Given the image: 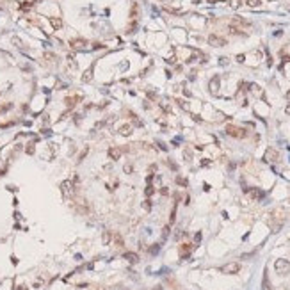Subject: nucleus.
Returning <instances> with one entry per match:
<instances>
[{"mask_svg": "<svg viewBox=\"0 0 290 290\" xmlns=\"http://www.w3.org/2000/svg\"><path fill=\"white\" fill-rule=\"evenodd\" d=\"M226 134L233 139H244L247 137V130L246 128H240V126H235V125H228L226 126Z\"/></svg>", "mask_w": 290, "mask_h": 290, "instance_id": "obj_1", "label": "nucleus"}, {"mask_svg": "<svg viewBox=\"0 0 290 290\" xmlns=\"http://www.w3.org/2000/svg\"><path fill=\"white\" fill-rule=\"evenodd\" d=\"M274 269H276V272H278L279 276H287V274H288V271H290L288 260H283V258L276 260V262H274Z\"/></svg>", "mask_w": 290, "mask_h": 290, "instance_id": "obj_2", "label": "nucleus"}, {"mask_svg": "<svg viewBox=\"0 0 290 290\" xmlns=\"http://www.w3.org/2000/svg\"><path fill=\"white\" fill-rule=\"evenodd\" d=\"M239 271H240V263L239 262H230V263H226V265L221 267V272L223 274H237Z\"/></svg>", "mask_w": 290, "mask_h": 290, "instance_id": "obj_3", "label": "nucleus"}, {"mask_svg": "<svg viewBox=\"0 0 290 290\" xmlns=\"http://www.w3.org/2000/svg\"><path fill=\"white\" fill-rule=\"evenodd\" d=\"M61 191H62V194L64 196H73L75 194V185H73V182L71 180H64L62 183H61Z\"/></svg>", "mask_w": 290, "mask_h": 290, "instance_id": "obj_4", "label": "nucleus"}, {"mask_svg": "<svg viewBox=\"0 0 290 290\" xmlns=\"http://www.w3.org/2000/svg\"><path fill=\"white\" fill-rule=\"evenodd\" d=\"M208 43L212 45V46H217V48H219V46H224L226 45V39L217 36V34H210V36H208Z\"/></svg>", "mask_w": 290, "mask_h": 290, "instance_id": "obj_5", "label": "nucleus"}, {"mask_svg": "<svg viewBox=\"0 0 290 290\" xmlns=\"http://www.w3.org/2000/svg\"><path fill=\"white\" fill-rule=\"evenodd\" d=\"M219 84H221V78L219 77H214L210 82H208V89H210V93L214 96H217L219 94Z\"/></svg>", "mask_w": 290, "mask_h": 290, "instance_id": "obj_6", "label": "nucleus"}, {"mask_svg": "<svg viewBox=\"0 0 290 290\" xmlns=\"http://www.w3.org/2000/svg\"><path fill=\"white\" fill-rule=\"evenodd\" d=\"M278 159H279V153L274 148H269L267 151H265V155H263V160H265V162H276Z\"/></svg>", "mask_w": 290, "mask_h": 290, "instance_id": "obj_7", "label": "nucleus"}, {"mask_svg": "<svg viewBox=\"0 0 290 290\" xmlns=\"http://www.w3.org/2000/svg\"><path fill=\"white\" fill-rule=\"evenodd\" d=\"M107 155H109V159H110V160H119V159H121V155H123V150L118 148V146H112V148H109Z\"/></svg>", "mask_w": 290, "mask_h": 290, "instance_id": "obj_8", "label": "nucleus"}, {"mask_svg": "<svg viewBox=\"0 0 290 290\" xmlns=\"http://www.w3.org/2000/svg\"><path fill=\"white\" fill-rule=\"evenodd\" d=\"M86 45H87V41L82 39V38H77V39H71V41H70V46L73 50H82Z\"/></svg>", "mask_w": 290, "mask_h": 290, "instance_id": "obj_9", "label": "nucleus"}, {"mask_svg": "<svg viewBox=\"0 0 290 290\" xmlns=\"http://www.w3.org/2000/svg\"><path fill=\"white\" fill-rule=\"evenodd\" d=\"M132 130H134V126H132L130 123H123V125L118 128V134H119V135L128 137V135H132Z\"/></svg>", "mask_w": 290, "mask_h": 290, "instance_id": "obj_10", "label": "nucleus"}, {"mask_svg": "<svg viewBox=\"0 0 290 290\" xmlns=\"http://www.w3.org/2000/svg\"><path fill=\"white\" fill-rule=\"evenodd\" d=\"M231 25H233V27H251V23L247 22V20H244V18H240V16L233 18V20H231Z\"/></svg>", "mask_w": 290, "mask_h": 290, "instance_id": "obj_11", "label": "nucleus"}, {"mask_svg": "<svg viewBox=\"0 0 290 290\" xmlns=\"http://www.w3.org/2000/svg\"><path fill=\"white\" fill-rule=\"evenodd\" d=\"M194 247H196V246H192V244H182V246H180V256L187 258V256H189V253H191Z\"/></svg>", "mask_w": 290, "mask_h": 290, "instance_id": "obj_12", "label": "nucleus"}, {"mask_svg": "<svg viewBox=\"0 0 290 290\" xmlns=\"http://www.w3.org/2000/svg\"><path fill=\"white\" fill-rule=\"evenodd\" d=\"M77 102H80V96H78V94H75V96H68V98L64 100V103H66L68 109H73V107L77 105Z\"/></svg>", "mask_w": 290, "mask_h": 290, "instance_id": "obj_13", "label": "nucleus"}, {"mask_svg": "<svg viewBox=\"0 0 290 290\" xmlns=\"http://www.w3.org/2000/svg\"><path fill=\"white\" fill-rule=\"evenodd\" d=\"M123 258H125V260H128L130 263H137V262H139V255H137V253H134V251L123 253Z\"/></svg>", "mask_w": 290, "mask_h": 290, "instance_id": "obj_14", "label": "nucleus"}, {"mask_svg": "<svg viewBox=\"0 0 290 290\" xmlns=\"http://www.w3.org/2000/svg\"><path fill=\"white\" fill-rule=\"evenodd\" d=\"M112 240H114L116 247H123V246H125V240H123V237H121L119 233H114V235H112Z\"/></svg>", "mask_w": 290, "mask_h": 290, "instance_id": "obj_15", "label": "nucleus"}, {"mask_svg": "<svg viewBox=\"0 0 290 290\" xmlns=\"http://www.w3.org/2000/svg\"><path fill=\"white\" fill-rule=\"evenodd\" d=\"M50 25L57 30V29L62 27V20H61V18H50Z\"/></svg>", "mask_w": 290, "mask_h": 290, "instance_id": "obj_16", "label": "nucleus"}, {"mask_svg": "<svg viewBox=\"0 0 290 290\" xmlns=\"http://www.w3.org/2000/svg\"><path fill=\"white\" fill-rule=\"evenodd\" d=\"M249 194H251L253 199H262V198H263V192L258 191V189H251V191H249Z\"/></svg>", "mask_w": 290, "mask_h": 290, "instance_id": "obj_17", "label": "nucleus"}, {"mask_svg": "<svg viewBox=\"0 0 290 290\" xmlns=\"http://www.w3.org/2000/svg\"><path fill=\"white\" fill-rule=\"evenodd\" d=\"M45 281H46V279L43 278V276H41V278H36L34 279V288H43V285H45Z\"/></svg>", "mask_w": 290, "mask_h": 290, "instance_id": "obj_18", "label": "nucleus"}, {"mask_svg": "<svg viewBox=\"0 0 290 290\" xmlns=\"http://www.w3.org/2000/svg\"><path fill=\"white\" fill-rule=\"evenodd\" d=\"M91 75H93V70L89 68V70L84 71V75H82V82H89L91 80Z\"/></svg>", "mask_w": 290, "mask_h": 290, "instance_id": "obj_19", "label": "nucleus"}, {"mask_svg": "<svg viewBox=\"0 0 290 290\" xmlns=\"http://www.w3.org/2000/svg\"><path fill=\"white\" fill-rule=\"evenodd\" d=\"M110 242H112V233H110V231H103V244L107 246Z\"/></svg>", "mask_w": 290, "mask_h": 290, "instance_id": "obj_20", "label": "nucleus"}, {"mask_svg": "<svg viewBox=\"0 0 290 290\" xmlns=\"http://www.w3.org/2000/svg\"><path fill=\"white\" fill-rule=\"evenodd\" d=\"M153 192H155V189H153V185H148L146 187V189H144V194H146V196H153Z\"/></svg>", "mask_w": 290, "mask_h": 290, "instance_id": "obj_21", "label": "nucleus"}, {"mask_svg": "<svg viewBox=\"0 0 290 290\" xmlns=\"http://www.w3.org/2000/svg\"><path fill=\"white\" fill-rule=\"evenodd\" d=\"M230 6L233 7V9H237V7L242 6V0H230Z\"/></svg>", "mask_w": 290, "mask_h": 290, "instance_id": "obj_22", "label": "nucleus"}, {"mask_svg": "<svg viewBox=\"0 0 290 290\" xmlns=\"http://www.w3.org/2000/svg\"><path fill=\"white\" fill-rule=\"evenodd\" d=\"M176 183L182 185V187H187V180H185V178H182V176H176Z\"/></svg>", "mask_w": 290, "mask_h": 290, "instance_id": "obj_23", "label": "nucleus"}, {"mask_svg": "<svg viewBox=\"0 0 290 290\" xmlns=\"http://www.w3.org/2000/svg\"><path fill=\"white\" fill-rule=\"evenodd\" d=\"M175 217H176V205L173 207V210H171V217H169V224H173L175 223Z\"/></svg>", "mask_w": 290, "mask_h": 290, "instance_id": "obj_24", "label": "nucleus"}, {"mask_svg": "<svg viewBox=\"0 0 290 290\" xmlns=\"http://www.w3.org/2000/svg\"><path fill=\"white\" fill-rule=\"evenodd\" d=\"M159 249H160L159 244H153V247H150V253H151V255H157V253H159Z\"/></svg>", "mask_w": 290, "mask_h": 290, "instance_id": "obj_25", "label": "nucleus"}, {"mask_svg": "<svg viewBox=\"0 0 290 290\" xmlns=\"http://www.w3.org/2000/svg\"><path fill=\"white\" fill-rule=\"evenodd\" d=\"M247 6H249V7H256V6H260V0H247Z\"/></svg>", "mask_w": 290, "mask_h": 290, "instance_id": "obj_26", "label": "nucleus"}, {"mask_svg": "<svg viewBox=\"0 0 290 290\" xmlns=\"http://www.w3.org/2000/svg\"><path fill=\"white\" fill-rule=\"evenodd\" d=\"M45 59H48V61H52V62H55V59H57V57H55L54 54H50V52H46V54H45Z\"/></svg>", "mask_w": 290, "mask_h": 290, "instance_id": "obj_27", "label": "nucleus"}, {"mask_svg": "<svg viewBox=\"0 0 290 290\" xmlns=\"http://www.w3.org/2000/svg\"><path fill=\"white\" fill-rule=\"evenodd\" d=\"M142 208H144V210H151V201H150V199H146V201L142 203Z\"/></svg>", "mask_w": 290, "mask_h": 290, "instance_id": "obj_28", "label": "nucleus"}, {"mask_svg": "<svg viewBox=\"0 0 290 290\" xmlns=\"http://www.w3.org/2000/svg\"><path fill=\"white\" fill-rule=\"evenodd\" d=\"M27 153L29 155L34 153V142H29V144H27Z\"/></svg>", "mask_w": 290, "mask_h": 290, "instance_id": "obj_29", "label": "nucleus"}, {"mask_svg": "<svg viewBox=\"0 0 290 290\" xmlns=\"http://www.w3.org/2000/svg\"><path fill=\"white\" fill-rule=\"evenodd\" d=\"M176 102H178V103H180V107H182V109H185V110H189V105H187L185 102H183V100H176Z\"/></svg>", "mask_w": 290, "mask_h": 290, "instance_id": "obj_30", "label": "nucleus"}, {"mask_svg": "<svg viewBox=\"0 0 290 290\" xmlns=\"http://www.w3.org/2000/svg\"><path fill=\"white\" fill-rule=\"evenodd\" d=\"M87 151H89V150L86 148V150H84V151H82V153L78 155V162H82V160H84V157H86V155H87Z\"/></svg>", "mask_w": 290, "mask_h": 290, "instance_id": "obj_31", "label": "nucleus"}, {"mask_svg": "<svg viewBox=\"0 0 290 290\" xmlns=\"http://www.w3.org/2000/svg\"><path fill=\"white\" fill-rule=\"evenodd\" d=\"M132 171H134V167H132L130 164H126L125 166V173H126V175H132Z\"/></svg>", "mask_w": 290, "mask_h": 290, "instance_id": "obj_32", "label": "nucleus"}, {"mask_svg": "<svg viewBox=\"0 0 290 290\" xmlns=\"http://www.w3.org/2000/svg\"><path fill=\"white\" fill-rule=\"evenodd\" d=\"M135 27H137V23L134 22V23H132V25H130V27L126 29V34H132V30H134V29H135Z\"/></svg>", "mask_w": 290, "mask_h": 290, "instance_id": "obj_33", "label": "nucleus"}, {"mask_svg": "<svg viewBox=\"0 0 290 290\" xmlns=\"http://www.w3.org/2000/svg\"><path fill=\"white\" fill-rule=\"evenodd\" d=\"M167 235H169V226H166L164 230H162V237H164V239H166V237H167Z\"/></svg>", "mask_w": 290, "mask_h": 290, "instance_id": "obj_34", "label": "nucleus"}, {"mask_svg": "<svg viewBox=\"0 0 290 290\" xmlns=\"http://www.w3.org/2000/svg\"><path fill=\"white\" fill-rule=\"evenodd\" d=\"M13 107V103H6V105H2V107H0V110H9Z\"/></svg>", "mask_w": 290, "mask_h": 290, "instance_id": "obj_35", "label": "nucleus"}, {"mask_svg": "<svg viewBox=\"0 0 290 290\" xmlns=\"http://www.w3.org/2000/svg\"><path fill=\"white\" fill-rule=\"evenodd\" d=\"M183 157H185L187 160H191V157H192V155H191V151H189V150H185V151H183Z\"/></svg>", "mask_w": 290, "mask_h": 290, "instance_id": "obj_36", "label": "nucleus"}, {"mask_svg": "<svg viewBox=\"0 0 290 290\" xmlns=\"http://www.w3.org/2000/svg\"><path fill=\"white\" fill-rule=\"evenodd\" d=\"M219 62H221V66H226V64H228V59H226V57H221Z\"/></svg>", "mask_w": 290, "mask_h": 290, "instance_id": "obj_37", "label": "nucleus"}, {"mask_svg": "<svg viewBox=\"0 0 290 290\" xmlns=\"http://www.w3.org/2000/svg\"><path fill=\"white\" fill-rule=\"evenodd\" d=\"M14 290H27V287H23V285H18V287H14Z\"/></svg>", "mask_w": 290, "mask_h": 290, "instance_id": "obj_38", "label": "nucleus"}, {"mask_svg": "<svg viewBox=\"0 0 290 290\" xmlns=\"http://www.w3.org/2000/svg\"><path fill=\"white\" fill-rule=\"evenodd\" d=\"M237 61L239 62H244V55H237Z\"/></svg>", "mask_w": 290, "mask_h": 290, "instance_id": "obj_39", "label": "nucleus"}, {"mask_svg": "<svg viewBox=\"0 0 290 290\" xmlns=\"http://www.w3.org/2000/svg\"><path fill=\"white\" fill-rule=\"evenodd\" d=\"M160 192H162V194L166 196V194H167V187H162V189H160Z\"/></svg>", "mask_w": 290, "mask_h": 290, "instance_id": "obj_40", "label": "nucleus"}, {"mask_svg": "<svg viewBox=\"0 0 290 290\" xmlns=\"http://www.w3.org/2000/svg\"><path fill=\"white\" fill-rule=\"evenodd\" d=\"M167 164H169L171 169H176V164H175V162H167Z\"/></svg>", "mask_w": 290, "mask_h": 290, "instance_id": "obj_41", "label": "nucleus"}, {"mask_svg": "<svg viewBox=\"0 0 290 290\" xmlns=\"http://www.w3.org/2000/svg\"><path fill=\"white\" fill-rule=\"evenodd\" d=\"M285 112H287V114H288V116H290V103H288V105H287V107H285Z\"/></svg>", "mask_w": 290, "mask_h": 290, "instance_id": "obj_42", "label": "nucleus"}, {"mask_svg": "<svg viewBox=\"0 0 290 290\" xmlns=\"http://www.w3.org/2000/svg\"><path fill=\"white\" fill-rule=\"evenodd\" d=\"M208 2H226V0H208Z\"/></svg>", "mask_w": 290, "mask_h": 290, "instance_id": "obj_43", "label": "nucleus"}, {"mask_svg": "<svg viewBox=\"0 0 290 290\" xmlns=\"http://www.w3.org/2000/svg\"><path fill=\"white\" fill-rule=\"evenodd\" d=\"M166 2H175V0H166Z\"/></svg>", "mask_w": 290, "mask_h": 290, "instance_id": "obj_44", "label": "nucleus"}]
</instances>
